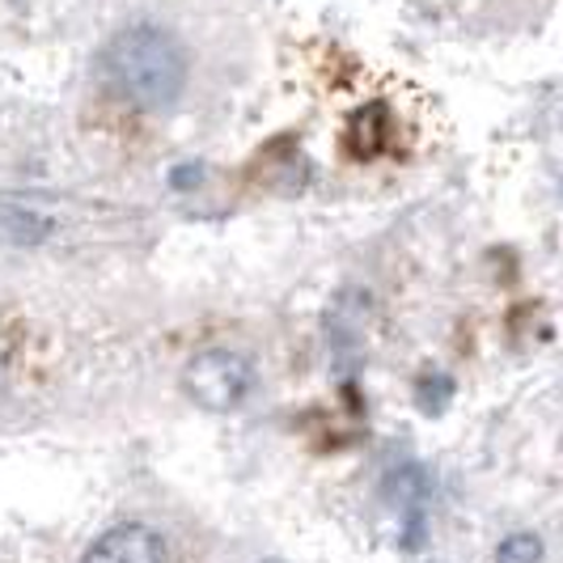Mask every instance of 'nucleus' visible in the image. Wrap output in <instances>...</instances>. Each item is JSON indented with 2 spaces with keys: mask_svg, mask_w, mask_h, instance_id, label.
Segmentation results:
<instances>
[{
  "mask_svg": "<svg viewBox=\"0 0 563 563\" xmlns=\"http://www.w3.org/2000/svg\"><path fill=\"white\" fill-rule=\"evenodd\" d=\"M263 563H284V560H263Z\"/></svg>",
  "mask_w": 563,
  "mask_h": 563,
  "instance_id": "obj_6",
  "label": "nucleus"
},
{
  "mask_svg": "<svg viewBox=\"0 0 563 563\" xmlns=\"http://www.w3.org/2000/svg\"><path fill=\"white\" fill-rule=\"evenodd\" d=\"M47 233H52L47 217H38L26 203L0 199V242H9V246H38Z\"/></svg>",
  "mask_w": 563,
  "mask_h": 563,
  "instance_id": "obj_4",
  "label": "nucleus"
},
{
  "mask_svg": "<svg viewBox=\"0 0 563 563\" xmlns=\"http://www.w3.org/2000/svg\"><path fill=\"white\" fill-rule=\"evenodd\" d=\"M538 560H542V542H538V534H526V530L508 534L496 547V563H538Z\"/></svg>",
  "mask_w": 563,
  "mask_h": 563,
  "instance_id": "obj_5",
  "label": "nucleus"
},
{
  "mask_svg": "<svg viewBox=\"0 0 563 563\" xmlns=\"http://www.w3.org/2000/svg\"><path fill=\"white\" fill-rule=\"evenodd\" d=\"M102 81L141 111H166L187 89V52L162 26H128L119 30L98 56Z\"/></svg>",
  "mask_w": 563,
  "mask_h": 563,
  "instance_id": "obj_1",
  "label": "nucleus"
},
{
  "mask_svg": "<svg viewBox=\"0 0 563 563\" xmlns=\"http://www.w3.org/2000/svg\"><path fill=\"white\" fill-rule=\"evenodd\" d=\"M81 563H166V542L141 521H123L102 538H93Z\"/></svg>",
  "mask_w": 563,
  "mask_h": 563,
  "instance_id": "obj_3",
  "label": "nucleus"
},
{
  "mask_svg": "<svg viewBox=\"0 0 563 563\" xmlns=\"http://www.w3.org/2000/svg\"><path fill=\"white\" fill-rule=\"evenodd\" d=\"M183 390L203 411H233L254 390V365L242 352H229V347L199 352L183 373Z\"/></svg>",
  "mask_w": 563,
  "mask_h": 563,
  "instance_id": "obj_2",
  "label": "nucleus"
}]
</instances>
